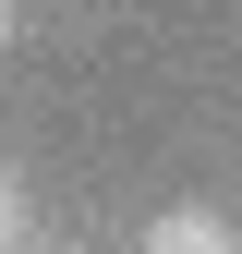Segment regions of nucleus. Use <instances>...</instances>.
Masks as SVG:
<instances>
[{"instance_id": "obj_1", "label": "nucleus", "mask_w": 242, "mask_h": 254, "mask_svg": "<svg viewBox=\"0 0 242 254\" xmlns=\"http://www.w3.org/2000/svg\"><path fill=\"white\" fill-rule=\"evenodd\" d=\"M145 254H242V242H230V218H218V206H170L158 230H145Z\"/></svg>"}, {"instance_id": "obj_3", "label": "nucleus", "mask_w": 242, "mask_h": 254, "mask_svg": "<svg viewBox=\"0 0 242 254\" xmlns=\"http://www.w3.org/2000/svg\"><path fill=\"white\" fill-rule=\"evenodd\" d=\"M0 49H12V0H0Z\"/></svg>"}, {"instance_id": "obj_2", "label": "nucleus", "mask_w": 242, "mask_h": 254, "mask_svg": "<svg viewBox=\"0 0 242 254\" xmlns=\"http://www.w3.org/2000/svg\"><path fill=\"white\" fill-rule=\"evenodd\" d=\"M12 218H24V194H12V170H0V254H12Z\"/></svg>"}]
</instances>
